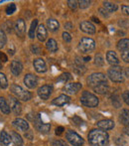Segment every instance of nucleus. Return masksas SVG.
Returning a JSON list of instances; mask_svg holds the SVG:
<instances>
[{"label":"nucleus","instance_id":"f257e3e1","mask_svg":"<svg viewBox=\"0 0 129 146\" xmlns=\"http://www.w3.org/2000/svg\"><path fill=\"white\" fill-rule=\"evenodd\" d=\"M89 142L93 146H106L108 144L107 132L102 129H93L89 133Z\"/></svg>","mask_w":129,"mask_h":146},{"label":"nucleus","instance_id":"f03ea898","mask_svg":"<svg viewBox=\"0 0 129 146\" xmlns=\"http://www.w3.org/2000/svg\"><path fill=\"white\" fill-rule=\"evenodd\" d=\"M102 84H107L106 76L102 73H93L87 78V85L91 88H95Z\"/></svg>","mask_w":129,"mask_h":146},{"label":"nucleus","instance_id":"7ed1b4c3","mask_svg":"<svg viewBox=\"0 0 129 146\" xmlns=\"http://www.w3.org/2000/svg\"><path fill=\"white\" fill-rule=\"evenodd\" d=\"M79 100L81 104L87 108H95L98 106V98L89 92H83Z\"/></svg>","mask_w":129,"mask_h":146},{"label":"nucleus","instance_id":"20e7f679","mask_svg":"<svg viewBox=\"0 0 129 146\" xmlns=\"http://www.w3.org/2000/svg\"><path fill=\"white\" fill-rule=\"evenodd\" d=\"M11 92H13V94H15V96L19 100H23V102H28V100H31L32 94L31 92L25 90L23 88H21L20 86L18 85H12L11 87Z\"/></svg>","mask_w":129,"mask_h":146},{"label":"nucleus","instance_id":"39448f33","mask_svg":"<svg viewBox=\"0 0 129 146\" xmlns=\"http://www.w3.org/2000/svg\"><path fill=\"white\" fill-rule=\"evenodd\" d=\"M95 42L91 38H81L79 44V49L81 53L87 54V53H91L95 50Z\"/></svg>","mask_w":129,"mask_h":146},{"label":"nucleus","instance_id":"423d86ee","mask_svg":"<svg viewBox=\"0 0 129 146\" xmlns=\"http://www.w3.org/2000/svg\"><path fill=\"white\" fill-rule=\"evenodd\" d=\"M107 76L112 82H115V83H121V82H123L122 69L119 66H112V67L108 70Z\"/></svg>","mask_w":129,"mask_h":146},{"label":"nucleus","instance_id":"0eeeda50","mask_svg":"<svg viewBox=\"0 0 129 146\" xmlns=\"http://www.w3.org/2000/svg\"><path fill=\"white\" fill-rule=\"evenodd\" d=\"M65 138L73 146H81L83 145L85 141H83V137H81L77 132L73 130H69L65 134Z\"/></svg>","mask_w":129,"mask_h":146},{"label":"nucleus","instance_id":"6e6552de","mask_svg":"<svg viewBox=\"0 0 129 146\" xmlns=\"http://www.w3.org/2000/svg\"><path fill=\"white\" fill-rule=\"evenodd\" d=\"M52 92H53L52 86L45 85V86H42V87L38 90V96H40L42 100H48L51 94H52Z\"/></svg>","mask_w":129,"mask_h":146},{"label":"nucleus","instance_id":"1a4fd4ad","mask_svg":"<svg viewBox=\"0 0 129 146\" xmlns=\"http://www.w3.org/2000/svg\"><path fill=\"white\" fill-rule=\"evenodd\" d=\"M14 30H15L16 34L18 35L19 37H23L24 34H25V31H26V24L25 21L23 19H17L14 24Z\"/></svg>","mask_w":129,"mask_h":146},{"label":"nucleus","instance_id":"9d476101","mask_svg":"<svg viewBox=\"0 0 129 146\" xmlns=\"http://www.w3.org/2000/svg\"><path fill=\"white\" fill-rule=\"evenodd\" d=\"M34 124H35V127L40 131L41 133H48L51 129V125L49 123H44L42 122L40 118V115L37 117V119L34 121Z\"/></svg>","mask_w":129,"mask_h":146},{"label":"nucleus","instance_id":"9b49d317","mask_svg":"<svg viewBox=\"0 0 129 146\" xmlns=\"http://www.w3.org/2000/svg\"><path fill=\"white\" fill-rule=\"evenodd\" d=\"M9 102H10V108L13 110V112L16 115H19L22 110V106L20 102L17 100V98H14V96H9Z\"/></svg>","mask_w":129,"mask_h":146},{"label":"nucleus","instance_id":"f8f14e48","mask_svg":"<svg viewBox=\"0 0 129 146\" xmlns=\"http://www.w3.org/2000/svg\"><path fill=\"white\" fill-rule=\"evenodd\" d=\"M24 83L29 88H35L38 84V79L36 76L32 75V74H27L24 78Z\"/></svg>","mask_w":129,"mask_h":146},{"label":"nucleus","instance_id":"ddd939ff","mask_svg":"<svg viewBox=\"0 0 129 146\" xmlns=\"http://www.w3.org/2000/svg\"><path fill=\"white\" fill-rule=\"evenodd\" d=\"M81 88V84L71 83V84H67L64 88V90L69 94H77Z\"/></svg>","mask_w":129,"mask_h":146},{"label":"nucleus","instance_id":"4468645a","mask_svg":"<svg viewBox=\"0 0 129 146\" xmlns=\"http://www.w3.org/2000/svg\"><path fill=\"white\" fill-rule=\"evenodd\" d=\"M81 27V30L83 31L85 33H87V34H95V27L91 22L89 21H83L79 25Z\"/></svg>","mask_w":129,"mask_h":146},{"label":"nucleus","instance_id":"2eb2a0df","mask_svg":"<svg viewBox=\"0 0 129 146\" xmlns=\"http://www.w3.org/2000/svg\"><path fill=\"white\" fill-rule=\"evenodd\" d=\"M34 68L38 73H45L47 71V66H46V63L43 59L39 58V59H36L34 60Z\"/></svg>","mask_w":129,"mask_h":146},{"label":"nucleus","instance_id":"dca6fc26","mask_svg":"<svg viewBox=\"0 0 129 146\" xmlns=\"http://www.w3.org/2000/svg\"><path fill=\"white\" fill-rule=\"evenodd\" d=\"M97 127L102 130H109L114 127V121L110 120V119H103L97 122Z\"/></svg>","mask_w":129,"mask_h":146},{"label":"nucleus","instance_id":"f3484780","mask_svg":"<svg viewBox=\"0 0 129 146\" xmlns=\"http://www.w3.org/2000/svg\"><path fill=\"white\" fill-rule=\"evenodd\" d=\"M10 68H11V72H12V74H13L14 76H19L20 74L22 73V70H23V65H22L19 61H16V60H14V61L11 62V66H10Z\"/></svg>","mask_w":129,"mask_h":146},{"label":"nucleus","instance_id":"a211bd4d","mask_svg":"<svg viewBox=\"0 0 129 146\" xmlns=\"http://www.w3.org/2000/svg\"><path fill=\"white\" fill-rule=\"evenodd\" d=\"M69 96H67V94H61L59 96L58 98H56L55 100H53L52 104H55V106H65V104L69 102Z\"/></svg>","mask_w":129,"mask_h":146},{"label":"nucleus","instance_id":"6ab92c4d","mask_svg":"<svg viewBox=\"0 0 129 146\" xmlns=\"http://www.w3.org/2000/svg\"><path fill=\"white\" fill-rule=\"evenodd\" d=\"M13 125L22 131H26L29 129V123L22 118H16L15 120L13 121Z\"/></svg>","mask_w":129,"mask_h":146},{"label":"nucleus","instance_id":"aec40b11","mask_svg":"<svg viewBox=\"0 0 129 146\" xmlns=\"http://www.w3.org/2000/svg\"><path fill=\"white\" fill-rule=\"evenodd\" d=\"M106 60H107L108 63L112 66H115L119 64V60H118L117 55H116V53L113 52V51H108L107 54H106Z\"/></svg>","mask_w":129,"mask_h":146},{"label":"nucleus","instance_id":"412c9836","mask_svg":"<svg viewBox=\"0 0 129 146\" xmlns=\"http://www.w3.org/2000/svg\"><path fill=\"white\" fill-rule=\"evenodd\" d=\"M37 37H38L39 41L44 42L47 38V29L43 24H41L38 28H37Z\"/></svg>","mask_w":129,"mask_h":146},{"label":"nucleus","instance_id":"4be33fe9","mask_svg":"<svg viewBox=\"0 0 129 146\" xmlns=\"http://www.w3.org/2000/svg\"><path fill=\"white\" fill-rule=\"evenodd\" d=\"M11 141V135L8 134L6 131H1V134H0V144L2 146H7L10 144Z\"/></svg>","mask_w":129,"mask_h":146},{"label":"nucleus","instance_id":"5701e85b","mask_svg":"<svg viewBox=\"0 0 129 146\" xmlns=\"http://www.w3.org/2000/svg\"><path fill=\"white\" fill-rule=\"evenodd\" d=\"M119 120L123 125L129 127V110H123L119 115Z\"/></svg>","mask_w":129,"mask_h":146},{"label":"nucleus","instance_id":"b1692460","mask_svg":"<svg viewBox=\"0 0 129 146\" xmlns=\"http://www.w3.org/2000/svg\"><path fill=\"white\" fill-rule=\"evenodd\" d=\"M0 110H1L3 113L5 114H9L10 113V110H11V108H10V106L7 104V102H6V100L4 98H0Z\"/></svg>","mask_w":129,"mask_h":146},{"label":"nucleus","instance_id":"393cba45","mask_svg":"<svg viewBox=\"0 0 129 146\" xmlns=\"http://www.w3.org/2000/svg\"><path fill=\"white\" fill-rule=\"evenodd\" d=\"M117 49L121 52L129 51V39H121L117 43Z\"/></svg>","mask_w":129,"mask_h":146},{"label":"nucleus","instance_id":"a878e982","mask_svg":"<svg viewBox=\"0 0 129 146\" xmlns=\"http://www.w3.org/2000/svg\"><path fill=\"white\" fill-rule=\"evenodd\" d=\"M46 47L50 52L52 53H56L58 51V44L54 39H49L48 42L46 44Z\"/></svg>","mask_w":129,"mask_h":146},{"label":"nucleus","instance_id":"bb28decb","mask_svg":"<svg viewBox=\"0 0 129 146\" xmlns=\"http://www.w3.org/2000/svg\"><path fill=\"white\" fill-rule=\"evenodd\" d=\"M47 26H48V28L51 31H57L59 29V27H60V24H59V22L56 19H52L51 18V19L47 20Z\"/></svg>","mask_w":129,"mask_h":146},{"label":"nucleus","instance_id":"cd10ccee","mask_svg":"<svg viewBox=\"0 0 129 146\" xmlns=\"http://www.w3.org/2000/svg\"><path fill=\"white\" fill-rule=\"evenodd\" d=\"M11 138H12V141L14 142L15 146H22L23 145V139L22 137L18 134L17 132H12L11 133Z\"/></svg>","mask_w":129,"mask_h":146},{"label":"nucleus","instance_id":"c85d7f7f","mask_svg":"<svg viewBox=\"0 0 129 146\" xmlns=\"http://www.w3.org/2000/svg\"><path fill=\"white\" fill-rule=\"evenodd\" d=\"M75 73H77L79 75H81V74H83L85 72V67L83 65V63L81 62H79V60L77 58L75 62Z\"/></svg>","mask_w":129,"mask_h":146},{"label":"nucleus","instance_id":"c756f323","mask_svg":"<svg viewBox=\"0 0 129 146\" xmlns=\"http://www.w3.org/2000/svg\"><path fill=\"white\" fill-rule=\"evenodd\" d=\"M109 88H108L107 84H102V85H99L97 87L93 88V90H95L97 94H104L108 92Z\"/></svg>","mask_w":129,"mask_h":146},{"label":"nucleus","instance_id":"7c9ffc66","mask_svg":"<svg viewBox=\"0 0 129 146\" xmlns=\"http://www.w3.org/2000/svg\"><path fill=\"white\" fill-rule=\"evenodd\" d=\"M103 7L105 8L106 11L108 12H115L117 10V5L114 3H111V2H108V1H104L103 2Z\"/></svg>","mask_w":129,"mask_h":146},{"label":"nucleus","instance_id":"2f4dec72","mask_svg":"<svg viewBox=\"0 0 129 146\" xmlns=\"http://www.w3.org/2000/svg\"><path fill=\"white\" fill-rule=\"evenodd\" d=\"M37 25H38V20L34 19V21L31 24V27L29 29V32H28V36H29L30 39H33L35 37V31L37 29Z\"/></svg>","mask_w":129,"mask_h":146},{"label":"nucleus","instance_id":"473e14b6","mask_svg":"<svg viewBox=\"0 0 129 146\" xmlns=\"http://www.w3.org/2000/svg\"><path fill=\"white\" fill-rule=\"evenodd\" d=\"M7 87H8V82H7V79H6L5 75L0 73V88H6Z\"/></svg>","mask_w":129,"mask_h":146},{"label":"nucleus","instance_id":"72a5a7b5","mask_svg":"<svg viewBox=\"0 0 129 146\" xmlns=\"http://www.w3.org/2000/svg\"><path fill=\"white\" fill-rule=\"evenodd\" d=\"M6 42H7V38H6L5 33L2 29H0V49L5 46Z\"/></svg>","mask_w":129,"mask_h":146},{"label":"nucleus","instance_id":"f704fd0d","mask_svg":"<svg viewBox=\"0 0 129 146\" xmlns=\"http://www.w3.org/2000/svg\"><path fill=\"white\" fill-rule=\"evenodd\" d=\"M111 102H112V104H113L116 108H121V102L119 100V96H112Z\"/></svg>","mask_w":129,"mask_h":146},{"label":"nucleus","instance_id":"c9c22d12","mask_svg":"<svg viewBox=\"0 0 129 146\" xmlns=\"http://www.w3.org/2000/svg\"><path fill=\"white\" fill-rule=\"evenodd\" d=\"M69 79H71V74L64 73V74H62V75H61L60 77L58 78V82H63V83H65V82H67Z\"/></svg>","mask_w":129,"mask_h":146},{"label":"nucleus","instance_id":"e433bc0d","mask_svg":"<svg viewBox=\"0 0 129 146\" xmlns=\"http://www.w3.org/2000/svg\"><path fill=\"white\" fill-rule=\"evenodd\" d=\"M15 11H16V5L14 3L9 4V5L7 6V8H6V14H7V15H11V14H13Z\"/></svg>","mask_w":129,"mask_h":146},{"label":"nucleus","instance_id":"4c0bfd02","mask_svg":"<svg viewBox=\"0 0 129 146\" xmlns=\"http://www.w3.org/2000/svg\"><path fill=\"white\" fill-rule=\"evenodd\" d=\"M95 64L97 66V67H101V66H103L104 61H103V58L101 57V55H97V56H95Z\"/></svg>","mask_w":129,"mask_h":146},{"label":"nucleus","instance_id":"58836bf2","mask_svg":"<svg viewBox=\"0 0 129 146\" xmlns=\"http://www.w3.org/2000/svg\"><path fill=\"white\" fill-rule=\"evenodd\" d=\"M79 5L81 9H85V8L89 7L91 5V1H87V0H81L79 1Z\"/></svg>","mask_w":129,"mask_h":146},{"label":"nucleus","instance_id":"ea45409f","mask_svg":"<svg viewBox=\"0 0 129 146\" xmlns=\"http://www.w3.org/2000/svg\"><path fill=\"white\" fill-rule=\"evenodd\" d=\"M3 29L6 30L8 33H11L12 32V22L11 21H7L6 23L3 24ZM2 29V30H3Z\"/></svg>","mask_w":129,"mask_h":146},{"label":"nucleus","instance_id":"a19ab883","mask_svg":"<svg viewBox=\"0 0 129 146\" xmlns=\"http://www.w3.org/2000/svg\"><path fill=\"white\" fill-rule=\"evenodd\" d=\"M77 3H79V2H77L75 0H69V1H67V5H69V7L71 8V10L77 9Z\"/></svg>","mask_w":129,"mask_h":146},{"label":"nucleus","instance_id":"79ce46f5","mask_svg":"<svg viewBox=\"0 0 129 146\" xmlns=\"http://www.w3.org/2000/svg\"><path fill=\"white\" fill-rule=\"evenodd\" d=\"M53 146H67V143L63 140H60V139H57V140H54L52 142Z\"/></svg>","mask_w":129,"mask_h":146},{"label":"nucleus","instance_id":"37998d69","mask_svg":"<svg viewBox=\"0 0 129 146\" xmlns=\"http://www.w3.org/2000/svg\"><path fill=\"white\" fill-rule=\"evenodd\" d=\"M121 58L125 63H129V51L125 52H121Z\"/></svg>","mask_w":129,"mask_h":146},{"label":"nucleus","instance_id":"c03bdc74","mask_svg":"<svg viewBox=\"0 0 129 146\" xmlns=\"http://www.w3.org/2000/svg\"><path fill=\"white\" fill-rule=\"evenodd\" d=\"M122 98L125 102V104L129 106V90H126V92H124L122 94Z\"/></svg>","mask_w":129,"mask_h":146},{"label":"nucleus","instance_id":"a18cd8bd","mask_svg":"<svg viewBox=\"0 0 129 146\" xmlns=\"http://www.w3.org/2000/svg\"><path fill=\"white\" fill-rule=\"evenodd\" d=\"M63 39H64V41H65L67 43H69L71 41V36L67 32H64L63 33Z\"/></svg>","mask_w":129,"mask_h":146},{"label":"nucleus","instance_id":"49530a36","mask_svg":"<svg viewBox=\"0 0 129 146\" xmlns=\"http://www.w3.org/2000/svg\"><path fill=\"white\" fill-rule=\"evenodd\" d=\"M31 51H32L33 54H36V55H38V54H40V53H41V49L39 48V47H37L36 45H32V46H31Z\"/></svg>","mask_w":129,"mask_h":146},{"label":"nucleus","instance_id":"de8ad7c7","mask_svg":"<svg viewBox=\"0 0 129 146\" xmlns=\"http://www.w3.org/2000/svg\"><path fill=\"white\" fill-rule=\"evenodd\" d=\"M73 121L75 122V124H77V125H81L83 123V120L81 118H79V116L73 117Z\"/></svg>","mask_w":129,"mask_h":146},{"label":"nucleus","instance_id":"09e8293b","mask_svg":"<svg viewBox=\"0 0 129 146\" xmlns=\"http://www.w3.org/2000/svg\"><path fill=\"white\" fill-rule=\"evenodd\" d=\"M64 131H65L64 127H63V126H59V127H57V128H56V134L57 135H62Z\"/></svg>","mask_w":129,"mask_h":146},{"label":"nucleus","instance_id":"8fccbe9b","mask_svg":"<svg viewBox=\"0 0 129 146\" xmlns=\"http://www.w3.org/2000/svg\"><path fill=\"white\" fill-rule=\"evenodd\" d=\"M7 56H6L4 53H2V52H0V61H2V62H7Z\"/></svg>","mask_w":129,"mask_h":146},{"label":"nucleus","instance_id":"3c124183","mask_svg":"<svg viewBox=\"0 0 129 146\" xmlns=\"http://www.w3.org/2000/svg\"><path fill=\"white\" fill-rule=\"evenodd\" d=\"M115 142H116V144H118V145H124L125 144V141H124V139L122 138H117L115 140Z\"/></svg>","mask_w":129,"mask_h":146},{"label":"nucleus","instance_id":"603ef678","mask_svg":"<svg viewBox=\"0 0 129 146\" xmlns=\"http://www.w3.org/2000/svg\"><path fill=\"white\" fill-rule=\"evenodd\" d=\"M64 27L65 30H71V28H73V24H71V22H67V23H65Z\"/></svg>","mask_w":129,"mask_h":146},{"label":"nucleus","instance_id":"864d4df0","mask_svg":"<svg viewBox=\"0 0 129 146\" xmlns=\"http://www.w3.org/2000/svg\"><path fill=\"white\" fill-rule=\"evenodd\" d=\"M122 11L124 12V13L126 14V15H129V6H126V5H123L121 7Z\"/></svg>","mask_w":129,"mask_h":146},{"label":"nucleus","instance_id":"5fc2aeb1","mask_svg":"<svg viewBox=\"0 0 129 146\" xmlns=\"http://www.w3.org/2000/svg\"><path fill=\"white\" fill-rule=\"evenodd\" d=\"M99 13L101 14V15L103 16V17H107V16H108V14L106 13V10L104 11L103 9H99Z\"/></svg>","mask_w":129,"mask_h":146},{"label":"nucleus","instance_id":"6e6d98bb","mask_svg":"<svg viewBox=\"0 0 129 146\" xmlns=\"http://www.w3.org/2000/svg\"><path fill=\"white\" fill-rule=\"evenodd\" d=\"M125 76L129 79V68H127V69L125 70Z\"/></svg>","mask_w":129,"mask_h":146},{"label":"nucleus","instance_id":"4d7b16f0","mask_svg":"<svg viewBox=\"0 0 129 146\" xmlns=\"http://www.w3.org/2000/svg\"><path fill=\"white\" fill-rule=\"evenodd\" d=\"M93 20L95 22V23H100V21H99V20H98L97 18H95V17H93Z\"/></svg>","mask_w":129,"mask_h":146},{"label":"nucleus","instance_id":"13d9d810","mask_svg":"<svg viewBox=\"0 0 129 146\" xmlns=\"http://www.w3.org/2000/svg\"><path fill=\"white\" fill-rule=\"evenodd\" d=\"M124 132H125L127 135H129V127H126V128L124 129Z\"/></svg>","mask_w":129,"mask_h":146},{"label":"nucleus","instance_id":"bf43d9fd","mask_svg":"<svg viewBox=\"0 0 129 146\" xmlns=\"http://www.w3.org/2000/svg\"><path fill=\"white\" fill-rule=\"evenodd\" d=\"M89 60H91V57H85V58H83V61L85 62H89Z\"/></svg>","mask_w":129,"mask_h":146},{"label":"nucleus","instance_id":"052dcab7","mask_svg":"<svg viewBox=\"0 0 129 146\" xmlns=\"http://www.w3.org/2000/svg\"><path fill=\"white\" fill-rule=\"evenodd\" d=\"M2 69V64H1V62H0V70Z\"/></svg>","mask_w":129,"mask_h":146}]
</instances>
